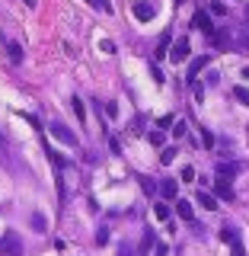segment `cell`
<instances>
[{"label": "cell", "instance_id": "16", "mask_svg": "<svg viewBox=\"0 0 249 256\" xmlns=\"http://www.w3.org/2000/svg\"><path fill=\"white\" fill-rule=\"evenodd\" d=\"M221 240H227V244L234 246L237 240H240V237H237V228H230V224H227V228H221Z\"/></svg>", "mask_w": 249, "mask_h": 256}, {"label": "cell", "instance_id": "27", "mask_svg": "<svg viewBox=\"0 0 249 256\" xmlns=\"http://www.w3.org/2000/svg\"><path fill=\"white\" fill-rule=\"evenodd\" d=\"M211 13H218V16H224V13H227V6H224V4H218V0H211Z\"/></svg>", "mask_w": 249, "mask_h": 256}, {"label": "cell", "instance_id": "29", "mask_svg": "<svg viewBox=\"0 0 249 256\" xmlns=\"http://www.w3.org/2000/svg\"><path fill=\"white\" fill-rule=\"evenodd\" d=\"M106 240H109V230L99 228V234H96V244H106Z\"/></svg>", "mask_w": 249, "mask_h": 256}, {"label": "cell", "instance_id": "11", "mask_svg": "<svg viewBox=\"0 0 249 256\" xmlns=\"http://www.w3.org/2000/svg\"><path fill=\"white\" fill-rule=\"evenodd\" d=\"M208 61H211V58H208V54H202V58H195V61L189 64V80H192V84H195L198 70H202V68H208Z\"/></svg>", "mask_w": 249, "mask_h": 256}, {"label": "cell", "instance_id": "13", "mask_svg": "<svg viewBox=\"0 0 249 256\" xmlns=\"http://www.w3.org/2000/svg\"><path fill=\"white\" fill-rule=\"evenodd\" d=\"M154 230H144V237H141V246H138V256L141 253H147V250H154Z\"/></svg>", "mask_w": 249, "mask_h": 256}, {"label": "cell", "instance_id": "8", "mask_svg": "<svg viewBox=\"0 0 249 256\" xmlns=\"http://www.w3.org/2000/svg\"><path fill=\"white\" fill-rule=\"evenodd\" d=\"M160 196H163L166 202L176 198V196H179V182H176V180H160Z\"/></svg>", "mask_w": 249, "mask_h": 256}, {"label": "cell", "instance_id": "6", "mask_svg": "<svg viewBox=\"0 0 249 256\" xmlns=\"http://www.w3.org/2000/svg\"><path fill=\"white\" fill-rule=\"evenodd\" d=\"M214 192H218L221 198H227V202L234 198V186H230V180H227V176H218V180H214Z\"/></svg>", "mask_w": 249, "mask_h": 256}, {"label": "cell", "instance_id": "34", "mask_svg": "<svg viewBox=\"0 0 249 256\" xmlns=\"http://www.w3.org/2000/svg\"><path fill=\"white\" fill-rule=\"evenodd\" d=\"M22 4H26V6H35V0H22Z\"/></svg>", "mask_w": 249, "mask_h": 256}, {"label": "cell", "instance_id": "35", "mask_svg": "<svg viewBox=\"0 0 249 256\" xmlns=\"http://www.w3.org/2000/svg\"><path fill=\"white\" fill-rule=\"evenodd\" d=\"M246 20H249V4H246Z\"/></svg>", "mask_w": 249, "mask_h": 256}, {"label": "cell", "instance_id": "23", "mask_svg": "<svg viewBox=\"0 0 249 256\" xmlns=\"http://www.w3.org/2000/svg\"><path fill=\"white\" fill-rule=\"evenodd\" d=\"M230 256H246V246H243V240H237V244L230 246Z\"/></svg>", "mask_w": 249, "mask_h": 256}, {"label": "cell", "instance_id": "10", "mask_svg": "<svg viewBox=\"0 0 249 256\" xmlns=\"http://www.w3.org/2000/svg\"><path fill=\"white\" fill-rule=\"evenodd\" d=\"M198 205H202V208H208V212H218V198H214L211 196V192H205V189H198Z\"/></svg>", "mask_w": 249, "mask_h": 256}, {"label": "cell", "instance_id": "21", "mask_svg": "<svg viewBox=\"0 0 249 256\" xmlns=\"http://www.w3.org/2000/svg\"><path fill=\"white\" fill-rule=\"evenodd\" d=\"M141 189L147 192V196H154V192H157V186H154V180H147V176H141Z\"/></svg>", "mask_w": 249, "mask_h": 256}, {"label": "cell", "instance_id": "17", "mask_svg": "<svg viewBox=\"0 0 249 256\" xmlns=\"http://www.w3.org/2000/svg\"><path fill=\"white\" fill-rule=\"evenodd\" d=\"M157 58H170V36H163L157 42Z\"/></svg>", "mask_w": 249, "mask_h": 256}, {"label": "cell", "instance_id": "18", "mask_svg": "<svg viewBox=\"0 0 249 256\" xmlns=\"http://www.w3.org/2000/svg\"><path fill=\"white\" fill-rule=\"evenodd\" d=\"M163 141H166V132H163V128H154V132H150V144L163 148Z\"/></svg>", "mask_w": 249, "mask_h": 256}, {"label": "cell", "instance_id": "7", "mask_svg": "<svg viewBox=\"0 0 249 256\" xmlns=\"http://www.w3.org/2000/svg\"><path fill=\"white\" fill-rule=\"evenodd\" d=\"M240 170H243V164H237V160H221V164H218V176H227V180L237 176Z\"/></svg>", "mask_w": 249, "mask_h": 256}, {"label": "cell", "instance_id": "14", "mask_svg": "<svg viewBox=\"0 0 249 256\" xmlns=\"http://www.w3.org/2000/svg\"><path fill=\"white\" fill-rule=\"evenodd\" d=\"M6 54H10V61H13V64H19V61H22V48L16 45V42H6Z\"/></svg>", "mask_w": 249, "mask_h": 256}, {"label": "cell", "instance_id": "1", "mask_svg": "<svg viewBox=\"0 0 249 256\" xmlns=\"http://www.w3.org/2000/svg\"><path fill=\"white\" fill-rule=\"evenodd\" d=\"M0 256H26V250H22V237L16 234V230H6V234L0 237Z\"/></svg>", "mask_w": 249, "mask_h": 256}, {"label": "cell", "instance_id": "26", "mask_svg": "<svg viewBox=\"0 0 249 256\" xmlns=\"http://www.w3.org/2000/svg\"><path fill=\"white\" fill-rule=\"evenodd\" d=\"M202 141H205V148H214V134L208 128H202Z\"/></svg>", "mask_w": 249, "mask_h": 256}, {"label": "cell", "instance_id": "31", "mask_svg": "<svg viewBox=\"0 0 249 256\" xmlns=\"http://www.w3.org/2000/svg\"><path fill=\"white\" fill-rule=\"evenodd\" d=\"M154 253H157V256H166L170 250H166V244H157V246H154Z\"/></svg>", "mask_w": 249, "mask_h": 256}, {"label": "cell", "instance_id": "24", "mask_svg": "<svg viewBox=\"0 0 249 256\" xmlns=\"http://www.w3.org/2000/svg\"><path fill=\"white\" fill-rule=\"evenodd\" d=\"M74 109H77L80 118H86V106H83V100H80V96H74Z\"/></svg>", "mask_w": 249, "mask_h": 256}, {"label": "cell", "instance_id": "12", "mask_svg": "<svg viewBox=\"0 0 249 256\" xmlns=\"http://www.w3.org/2000/svg\"><path fill=\"white\" fill-rule=\"evenodd\" d=\"M29 224L38 230V234H45V230H48V221H45V214H42V212H32V214H29Z\"/></svg>", "mask_w": 249, "mask_h": 256}, {"label": "cell", "instance_id": "4", "mask_svg": "<svg viewBox=\"0 0 249 256\" xmlns=\"http://www.w3.org/2000/svg\"><path fill=\"white\" fill-rule=\"evenodd\" d=\"M189 52H192V48H189V38H176L173 48H170V61H176V64L186 61V58H189Z\"/></svg>", "mask_w": 249, "mask_h": 256}, {"label": "cell", "instance_id": "25", "mask_svg": "<svg viewBox=\"0 0 249 256\" xmlns=\"http://www.w3.org/2000/svg\"><path fill=\"white\" fill-rule=\"evenodd\" d=\"M186 132H189L186 122H176V128H173V138H186Z\"/></svg>", "mask_w": 249, "mask_h": 256}, {"label": "cell", "instance_id": "9", "mask_svg": "<svg viewBox=\"0 0 249 256\" xmlns=\"http://www.w3.org/2000/svg\"><path fill=\"white\" fill-rule=\"evenodd\" d=\"M176 214H179L182 221H195V208H192L189 198H179V202H176Z\"/></svg>", "mask_w": 249, "mask_h": 256}, {"label": "cell", "instance_id": "20", "mask_svg": "<svg viewBox=\"0 0 249 256\" xmlns=\"http://www.w3.org/2000/svg\"><path fill=\"white\" fill-rule=\"evenodd\" d=\"M234 96H237L240 102H243V106H249V90H246V86H237V90H234Z\"/></svg>", "mask_w": 249, "mask_h": 256}, {"label": "cell", "instance_id": "33", "mask_svg": "<svg viewBox=\"0 0 249 256\" xmlns=\"http://www.w3.org/2000/svg\"><path fill=\"white\" fill-rule=\"evenodd\" d=\"M243 80H249V64H246V68H243Z\"/></svg>", "mask_w": 249, "mask_h": 256}, {"label": "cell", "instance_id": "5", "mask_svg": "<svg viewBox=\"0 0 249 256\" xmlns=\"http://www.w3.org/2000/svg\"><path fill=\"white\" fill-rule=\"evenodd\" d=\"M192 26H195V29H202L205 36H214V22H211V16H208L205 10H198L195 16H192Z\"/></svg>", "mask_w": 249, "mask_h": 256}, {"label": "cell", "instance_id": "2", "mask_svg": "<svg viewBox=\"0 0 249 256\" xmlns=\"http://www.w3.org/2000/svg\"><path fill=\"white\" fill-rule=\"evenodd\" d=\"M48 132H51V138H58L61 144H67V148H77V144H80V141H77V134L70 132V128L64 125V122H58V118L48 125Z\"/></svg>", "mask_w": 249, "mask_h": 256}, {"label": "cell", "instance_id": "3", "mask_svg": "<svg viewBox=\"0 0 249 256\" xmlns=\"http://www.w3.org/2000/svg\"><path fill=\"white\" fill-rule=\"evenodd\" d=\"M131 13H134V20L150 22V20L157 16V6L150 4V0H134V4H131Z\"/></svg>", "mask_w": 249, "mask_h": 256}, {"label": "cell", "instance_id": "32", "mask_svg": "<svg viewBox=\"0 0 249 256\" xmlns=\"http://www.w3.org/2000/svg\"><path fill=\"white\" fill-rule=\"evenodd\" d=\"M118 256H131V246H122V253H118Z\"/></svg>", "mask_w": 249, "mask_h": 256}, {"label": "cell", "instance_id": "22", "mask_svg": "<svg viewBox=\"0 0 249 256\" xmlns=\"http://www.w3.org/2000/svg\"><path fill=\"white\" fill-rule=\"evenodd\" d=\"M160 160H163V164H173V160H176V148H163V154H160Z\"/></svg>", "mask_w": 249, "mask_h": 256}, {"label": "cell", "instance_id": "15", "mask_svg": "<svg viewBox=\"0 0 249 256\" xmlns=\"http://www.w3.org/2000/svg\"><path fill=\"white\" fill-rule=\"evenodd\" d=\"M154 214H157V221H170V205H166V202H157L154 205Z\"/></svg>", "mask_w": 249, "mask_h": 256}, {"label": "cell", "instance_id": "30", "mask_svg": "<svg viewBox=\"0 0 249 256\" xmlns=\"http://www.w3.org/2000/svg\"><path fill=\"white\" fill-rule=\"evenodd\" d=\"M150 74H154V80H157V84H163V70H160L157 64H154V68H150Z\"/></svg>", "mask_w": 249, "mask_h": 256}, {"label": "cell", "instance_id": "28", "mask_svg": "<svg viewBox=\"0 0 249 256\" xmlns=\"http://www.w3.org/2000/svg\"><path fill=\"white\" fill-rule=\"evenodd\" d=\"M182 180L192 182V180H195V170H192V166H182Z\"/></svg>", "mask_w": 249, "mask_h": 256}, {"label": "cell", "instance_id": "19", "mask_svg": "<svg viewBox=\"0 0 249 256\" xmlns=\"http://www.w3.org/2000/svg\"><path fill=\"white\" fill-rule=\"evenodd\" d=\"M90 6H96V10H102V13H112V4L109 0H86Z\"/></svg>", "mask_w": 249, "mask_h": 256}]
</instances>
